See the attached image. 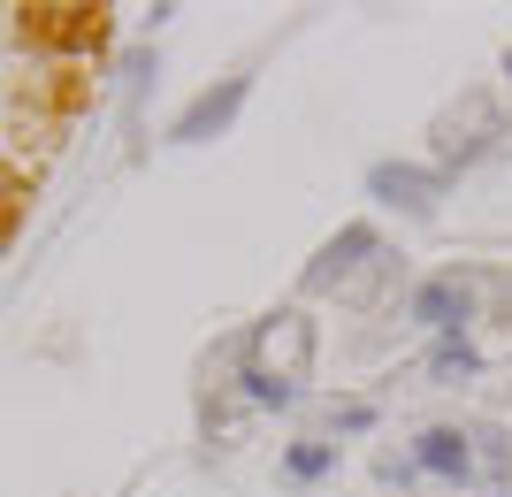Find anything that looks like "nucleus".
I'll return each instance as SVG.
<instances>
[{
    "label": "nucleus",
    "mask_w": 512,
    "mask_h": 497,
    "mask_svg": "<svg viewBox=\"0 0 512 497\" xmlns=\"http://www.w3.org/2000/svg\"><path fill=\"white\" fill-rule=\"evenodd\" d=\"M314 360V322L306 314H268L245 345V398L253 406H291Z\"/></svg>",
    "instance_id": "obj_1"
},
{
    "label": "nucleus",
    "mask_w": 512,
    "mask_h": 497,
    "mask_svg": "<svg viewBox=\"0 0 512 497\" xmlns=\"http://www.w3.org/2000/svg\"><path fill=\"white\" fill-rule=\"evenodd\" d=\"M474 299H482V283H474V276H428L421 291H413V322L436 329V337H467Z\"/></svg>",
    "instance_id": "obj_2"
},
{
    "label": "nucleus",
    "mask_w": 512,
    "mask_h": 497,
    "mask_svg": "<svg viewBox=\"0 0 512 497\" xmlns=\"http://www.w3.org/2000/svg\"><path fill=\"white\" fill-rule=\"evenodd\" d=\"M245 92H253V77H222V85H207L192 108L169 123V138H176V146H207V138H222V130L237 123V108H245Z\"/></svg>",
    "instance_id": "obj_3"
},
{
    "label": "nucleus",
    "mask_w": 512,
    "mask_h": 497,
    "mask_svg": "<svg viewBox=\"0 0 512 497\" xmlns=\"http://www.w3.org/2000/svg\"><path fill=\"white\" fill-rule=\"evenodd\" d=\"M367 192L383 207H406V215H436L444 199V169H413V161H375L367 169Z\"/></svg>",
    "instance_id": "obj_4"
},
{
    "label": "nucleus",
    "mask_w": 512,
    "mask_h": 497,
    "mask_svg": "<svg viewBox=\"0 0 512 497\" xmlns=\"http://www.w3.org/2000/svg\"><path fill=\"white\" fill-rule=\"evenodd\" d=\"M413 475H436V482H474V436L436 421V429L413 436Z\"/></svg>",
    "instance_id": "obj_5"
},
{
    "label": "nucleus",
    "mask_w": 512,
    "mask_h": 497,
    "mask_svg": "<svg viewBox=\"0 0 512 497\" xmlns=\"http://www.w3.org/2000/svg\"><path fill=\"white\" fill-rule=\"evenodd\" d=\"M360 253H375V230H367V222H352V230H337V238L321 245V260L314 268H306V291H329V283L344 276V268H352V260Z\"/></svg>",
    "instance_id": "obj_6"
},
{
    "label": "nucleus",
    "mask_w": 512,
    "mask_h": 497,
    "mask_svg": "<svg viewBox=\"0 0 512 497\" xmlns=\"http://www.w3.org/2000/svg\"><path fill=\"white\" fill-rule=\"evenodd\" d=\"M337 475V444L329 436H299L291 452H283V482H299V490H314V482Z\"/></svg>",
    "instance_id": "obj_7"
},
{
    "label": "nucleus",
    "mask_w": 512,
    "mask_h": 497,
    "mask_svg": "<svg viewBox=\"0 0 512 497\" xmlns=\"http://www.w3.org/2000/svg\"><path fill=\"white\" fill-rule=\"evenodd\" d=\"M428 375H436V383H474V375H482V352H474L467 337H436V352H428Z\"/></svg>",
    "instance_id": "obj_8"
},
{
    "label": "nucleus",
    "mask_w": 512,
    "mask_h": 497,
    "mask_svg": "<svg viewBox=\"0 0 512 497\" xmlns=\"http://www.w3.org/2000/svg\"><path fill=\"white\" fill-rule=\"evenodd\" d=\"M467 436H474V482L505 490V436L497 429H467Z\"/></svg>",
    "instance_id": "obj_9"
},
{
    "label": "nucleus",
    "mask_w": 512,
    "mask_h": 497,
    "mask_svg": "<svg viewBox=\"0 0 512 497\" xmlns=\"http://www.w3.org/2000/svg\"><path fill=\"white\" fill-rule=\"evenodd\" d=\"M337 429H344V436H360V429H375V406H344V413H337Z\"/></svg>",
    "instance_id": "obj_10"
},
{
    "label": "nucleus",
    "mask_w": 512,
    "mask_h": 497,
    "mask_svg": "<svg viewBox=\"0 0 512 497\" xmlns=\"http://www.w3.org/2000/svg\"><path fill=\"white\" fill-rule=\"evenodd\" d=\"M505 69H512V46H505Z\"/></svg>",
    "instance_id": "obj_11"
}]
</instances>
